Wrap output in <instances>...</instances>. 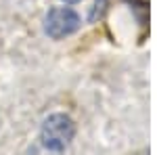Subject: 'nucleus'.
<instances>
[{
    "instance_id": "nucleus-3",
    "label": "nucleus",
    "mask_w": 157,
    "mask_h": 155,
    "mask_svg": "<svg viewBox=\"0 0 157 155\" xmlns=\"http://www.w3.org/2000/svg\"><path fill=\"white\" fill-rule=\"evenodd\" d=\"M65 2H78V0H65Z\"/></svg>"
},
{
    "instance_id": "nucleus-2",
    "label": "nucleus",
    "mask_w": 157,
    "mask_h": 155,
    "mask_svg": "<svg viewBox=\"0 0 157 155\" xmlns=\"http://www.w3.org/2000/svg\"><path fill=\"white\" fill-rule=\"evenodd\" d=\"M80 25V19L78 15L67 9V6H59V9H52L46 17V32L48 36L52 38H63V36H69L71 32L78 29Z\"/></svg>"
},
{
    "instance_id": "nucleus-1",
    "label": "nucleus",
    "mask_w": 157,
    "mask_h": 155,
    "mask_svg": "<svg viewBox=\"0 0 157 155\" xmlns=\"http://www.w3.org/2000/svg\"><path fill=\"white\" fill-rule=\"evenodd\" d=\"M73 138V122L63 113L50 115L42 126V141L52 151H63Z\"/></svg>"
}]
</instances>
